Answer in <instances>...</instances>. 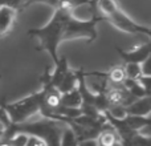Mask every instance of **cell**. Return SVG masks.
<instances>
[{"mask_svg":"<svg viewBox=\"0 0 151 146\" xmlns=\"http://www.w3.org/2000/svg\"><path fill=\"white\" fill-rule=\"evenodd\" d=\"M73 12L64 7H56L50 20L40 28H31L28 31V35L32 37H36L39 40L37 51H45L49 55V57L53 60V63L57 64L58 55L57 49L58 45L64 41V31H65L66 21Z\"/></svg>","mask_w":151,"mask_h":146,"instance_id":"6da1fadb","label":"cell"},{"mask_svg":"<svg viewBox=\"0 0 151 146\" xmlns=\"http://www.w3.org/2000/svg\"><path fill=\"white\" fill-rule=\"evenodd\" d=\"M97 12L104 17V21H109L111 25H114L117 29L126 33H139L146 35L149 39L151 31L150 27L142 25L134 21L130 16H127L115 3V0H98L97 3Z\"/></svg>","mask_w":151,"mask_h":146,"instance_id":"7a4b0ae2","label":"cell"},{"mask_svg":"<svg viewBox=\"0 0 151 146\" xmlns=\"http://www.w3.org/2000/svg\"><path fill=\"white\" fill-rule=\"evenodd\" d=\"M41 90L35 92L28 94L27 97L19 100L15 102H4L0 104V106L7 112L12 124H21L28 121L31 117H33L36 113H40L41 108Z\"/></svg>","mask_w":151,"mask_h":146,"instance_id":"3957f363","label":"cell"},{"mask_svg":"<svg viewBox=\"0 0 151 146\" xmlns=\"http://www.w3.org/2000/svg\"><path fill=\"white\" fill-rule=\"evenodd\" d=\"M104 21V17L98 12H93L90 19H78L73 15L68 19L64 31V41L65 40H74V39H86V43L96 41L98 37L97 32V24Z\"/></svg>","mask_w":151,"mask_h":146,"instance_id":"277c9868","label":"cell"},{"mask_svg":"<svg viewBox=\"0 0 151 146\" xmlns=\"http://www.w3.org/2000/svg\"><path fill=\"white\" fill-rule=\"evenodd\" d=\"M115 49H117V53L119 55V57L122 59L125 64H139V65H142L150 59L151 44L150 40H147L145 44L138 45V47L130 51H123L119 47H115Z\"/></svg>","mask_w":151,"mask_h":146,"instance_id":"5b68a950","label":"cell"},{"mask_svg":"<svg viewBox=\"0 0 151 146\" xmlns=\"http://www.w3.org/2000/svg\"><path fill=\"white\" fill-rule=\"evenodd\" d=\"M17 11L8 7H0V37L7 36L13 29Z\"/></svg>","mask_w":151,"mask_h":146,"instance_id":"8992f818","label":"cell"},{"mask_svg":"<svg viewBox=\"0 0 151 146\" xmlns=\"http://www.w3.org/2000/svg\"><path fill=\"white\" fill-rule=\"evenodd\" d=\"M150 110H151L150 96L134 100L129 106L125 108L126 114H133V116H150Z\"/></svg>","mask_w":151,"mask_h":146,"instance_id":"52a82bcc","label":"cell"},{"mask_svg":"<svg viewBox=\"0 0 151 146\" xmlns=\"http://www.w3.org/2000/svg\"><path fill=\"white\" fill-rule=\"evenodd\" d=\"M69 63H68V59L65 56H61V59H58L57 64H55V72L50 73V85L57 88V85L61 82L65 74L69 71Z\"/></svg>","mask_w":151,"mask_h":146,"instance_id":"ba28073f","label":"cell"},{"mask_svg":"<svg viewBox=\"0 0 151 146\" xmlns=\"http://www.w3.org/2000/svg\"><path fill=\"white\" fill-rule=\"evenodd\" d=\"M77 81H78L77 71L69 69L68 73L65 74V77L61 80V82L58 84L56 89H57L61 94H65V93H68V92H70V90H73V89L77 88Z\"/></svg>","mask_w":151,"mask_h":146,"instance_id":"9c48e42d","label":"cell"},{"mask_svg":"<svg viewBox=\"0 0 151 146\" xmlns=\"http://www.w3.org/2000/svg\"><path fill=\"white\" fill-rule=\"evenodd\" d=\"M61 105L70 109H80L81 106V96L78 89L76 88L73 90L68 92L65 94H61Z\"/></svg>","mask_w":151,"mask_h":146,"instance_id":"30bf717a","label":"cell"},{"mask_svg":"<svg viewBox=\"0 0 151 146\" xmlns=\"http://www.w3.org/2000/svg\"><path fill=\"white\" fill-rule=\"evenodd\" d=\"M122 85H123V88H125L126 90L131 94V96L135 97V98H141V97L150 96V93H147V92L145 90L141 85H139V82L137 80H130V78H126V80L123 81Z\"/></svg>","mask_w":151,"mask_h":146,"instance_id":"8fae6325","label":"cell"},{"mask_svg":"<svg viewBox=\"0 0 151 146\" xmlns=\"http://www.w3.org/2000/svg\"><path fill=\"white\" fill-rule=\"evenodd\" d=\"M119 142L122 144V146H151L150 136H143V134H141V132L131 136L130 138Z\"/></svg>","mask_w":151,"mask_h":146,"instance_id":"7c38bea8","label":"cell"},{"mask_svg":"<svg viewBox=\"0 0 151 146\" xmlns=\"http://www.w3.org/2000/svg\"><path fill=\"white\" fill-rule=\"evenodd\" d=\"M80 142L77 141V137L73 133L69 126H65L63 134H61V139H60V146H78Z\"/></svg>","mask_w":151,"mask_h":146,"instance_id":"4fadbf2b","label":"cell"},{"mask_svg":"<svg viewBox=\"0 0 151 146\" xmlns=\"http://www.w3.org/2000/svg\"><path fill=\"white\" fill-rule=\"evenodd\" d=\"M125 73H126V78L130 80H138L143 73V69L139 64H125Z\"/></svg>","mask_w":151,"mask_h":146,"instance_id":"5bb4252c","label":"cell"},{"mask_svg":"<svg viewBox=\"0 0 151 146\" xmlns=\"http://www.w3.org/2000/svg\"><path fill=\"white\" fill-rule=\"evenodd\" d=\"M9 125H11V120H9V117H8L7 112L0 106V141L3 139L5 129H7Z\"/></svg>","mask_w":151,"mask_h":146,"instance_id":"9a60e30c","label":"cell"},{"mask_svg":"<svg viewBox=\"0 0 151 146\" xmlns=\"http://www.w3.org/2000/svg\"><path fill=\"white\" fill-rule=\"evenodd\" d=\"M25 5H27L25 0H0V7H8L16 11L21 9Z\"/></svg>","mask_w":151,"mask_h":146,"instance_id":"2e32d148","label":"cell"},{"mask_svg":"<svg viewBox=\"0 0 151 146\" xmlns=\"http://www.w3.org/2000/svg\"><path fill=\"white\" fill-rule=\"evenodd\" d=\"M27 141H28V136L27 134H21V133H17L12 137V138L8 139V144L9 146H25Z\"/></svg>","mask_w":151,"mask_h":146,"instance_id":"e0dca14e","label":"cell"},{"mask_svg":"<svg viewBox=\"0 0 151 146\" xmlns=\"http://www.w3.org/2000/svg\"><path fill=\"white\" fill-rule=\"evenodd\" d=\"M25 146H45V144L41 141V139L36 138V137L28 136V141H27Z\"/></svg>","mask_w":151,"mask_h":146,"instance_id":"ac0fdd59","label":"cell"},{"mask_svg":"<svg viewBox=\"0 0 151 146\" xmlns=\"http://www.w3.org/2000/svg\"><path fill=\"white\" fill-rule=\"evenodd\" d=\"M33 1H40V3H45V4H48V5H50V7H57L58 5V3H60V0H31L29 1V4L31 3H33Z\"/></svg>","mask_w":151,"mask_h":146,"instance_id":"d6986e66","label":"cell"},{"mask_svg":"<svg viewBox=\"0 0 151 146\" xmlns=\"http://www.w3.org/2000/svg\"><path fill=\"white\" fill-rule=\"evenodd\" d=\"M113 146H122V144H121V142H119V141H118V142H117V144H115V145H113Z\"/></svg>","mask_w":151,"mask_h":146,"instance_id":"ffe728a7","label":"cell"},{"mask_svg":"<svg viewBox=\"0 0 151 146\" xmlns=\"http://www.w3.org/2000/svg\"><path fill=\"white\" fill-rule=\"evenodd\" d=\"M0 80H1V74H0Z\"/></svg>","mask_w":151,"mask_h":146,"instance_id":"44dd1931","label":"cell"}]
</instances>
